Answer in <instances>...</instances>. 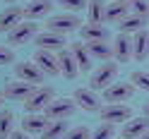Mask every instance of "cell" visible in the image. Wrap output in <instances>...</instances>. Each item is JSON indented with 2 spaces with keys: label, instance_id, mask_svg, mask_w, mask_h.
<instances>
[{
  "label": "cell",
  "instance_id": "6da1fadb",
  "mask_svg": "<svg viewBox=\"0 0 149 139\" xmlns=\"http://www.w3.org/2000/svg\"><path fill=\"white\" fill-rule=\"evenodd\" d=\"M118 72H120V65H118L116 60H108V62H104V65H99V67L91 72V77H89V86L94 89V91L108 89V86L116 82Z\"/></svg>",
  "mask_w": 149,
  "mask_h": 139
},
{
  "label": "cell",
  "instance_id": "7a4b0ae2",
  "mask_svg": "<svg viewBox=\"0 0 149 139\" xmlns=\"http://www.w3.org/2000/svg\"><path fill=\"white\" fill-rule=\"evenodd\" d=\"M82 29V19L74 12H63V15H53L48 19V31L60 34V36H70L74 31Z\"/></svg>",
  "mask_w": 149,
  "mask_h": 139
},
{
  "label": "cell",
  "instance_id": "3957f363",
  "mask_svg": "<svg viewBox=\"0 0 149 139\" xmlns=\"http://www.w3.org/2000/svg\"><path fill=\"white\" fill-rule=\"evenodd\" d=\"M53 98H55V91L51 86H43L41 84V86H36L31 91V96L24 101V110H26V113H43V110L53 103Z\"/></svg>",
  "mask_w": 149,
  "mask_h": 139
},
{
  "label": "cell",
  "instance_id": "277c9868",
  "mask_svg": "<svg viewBox=\"0 0 149 139\" xmlns=\"http://www.w3.org/2000/svg\"><path fill=\"white\" fill-rule=\"evenodd\" d=\"M39 34H41L39 31V24L31 22V19H24V22H19L10 34H7V46H12V48H15V46H24V43L34 41Z\"/></svg>",
  "mask_w": 149,
  "mask_h": 139
},
{
  "label": "cell",
  "instance_id": "5b68a950",
  "mask_svg": "<svg viewBox=\"0 0 149 139\" xmlns=\"http://www.w3.org/2000/svg\"><path fill=\"white\" fill-rule=\"evenodd\" d=\"M135 91H137V86L132 82H113L108 89H104L101 98L106 103H125V101H130L135 96Z\"/></svg>",
  "mask_w": 149,
  "mask_h": 139
},
{
  "label": "cell",
  "instance_id": "8992f818",
  "mask_svg": "<svg viewBox=\"0 0 149 139\" xmlns=\"http://www.w3.org/2000/svg\"><path fill=\"white\" fill-rule=\"evenodd\" d=\"M101 122H111V125H125L130 118H132V108L127 103H106L104 108L99 110Z\"/></svg>",
  "mask_w": 149,
  "mask_h": 139
},
{
  "label": "cell",
  "instance_id": "52a82bcc",
  "mask_svg": "<svg viewBox=\"0 0 149 139\" xmlns=\"http://www.w3.org/2000/svg\"><path fill=\"white\" fill-rule=\"evenodd\" d=\"M15 75H17V79L29 82V84H34V86H41V84H43V79H46V75L39 70V65H36L34 60L15 62Z\"/></svg>",
  "mask_w": 149,
  "mask_h": 139
},
{
  "label": "cell",
  "instance_id": "ba28073f",
  "mask_svg": "<svg viewBox=\"0 0 149 139\" xmlns=\"http://www.w3.org/2000/svg\"><path fill=\"white\" fill-rule=\"evenodd\" d=\"M74 110H77L74 98H53V103L43 110V115L48 120H68Z\"/></svg>",
  "mask_w": 149,
  "mask_h": 139
},
{
  "label": "cell",
  "instance_id": "9c48e42d",
  "mask_svg": "<svg viewBox=\"0 0 149 139\" xmlns=\"http://www.w3.org/2000/svg\"><path fill=\"white\" fill-rule=\"evenodd\" d=\"M72 98H74V103H77V108H82L84 113H99V110L104 108L101 106V98L96 96L94 89H74Z\"/></svg>",
  "mask_w": 149,
  "mask_h": 139
},
{
  "label": "cell",
  "instance_id": "30bf717a",
  "mask_svg": "<svg viewBox=\"0 0 149 139\" xmlns=\"http://www.w3.org/2000/svg\"><path fill=\"white\" fill-rule=\"evenodd\" d=\"M34 43H36L39 50L60 53V50H65V46H68V36H60V34H53V31H41L34 39Z\"/></svg>",
  "mask_w": 149,
  "mask_h": 139
},
{
  "label": "cell",
  "instance_id": "8fae6325",
  "mask_svg": "<svg viewBox=\"0 0 149 139\" xmlns=\"http://www.w3.org/2000/svg\"><path fill=\"white\" fill-rule=\"evenodd\" d=\"M36 86L29 84V82H22V79H10V82H5V86H3V94L7 101H26L31 96V91Z\"/></svg>",
  "mask_w": 149,
  "mask_h": 139
},
{
  "label": "cell",
  "instance_id": "7c38bea8",
  "mask_svg": "<svg viewBox=\"0 0 149 139\" xmlns=\"http://www.w3.org/2000/svg\"><path fill=\"white\" fill-rule=\"evenodd\" d=\"M34 62L39 65V70L43 72L46 77H55V75H60L58 53H51V50H39V48H36V53H34Z\"/></svg>",
  "mask_w": 149,
  "mask_h": 139
},
{
  "label": "cell",
  "instance_id": "4fadbf2b",
  "mask_svg": "<svg viewBox=\"0 0 149 139\" xmlns=\"http://www.w3.org/2000/svg\"><path fill=\"white\" fill-rule=\"evenodd\" d=\"M111 46H113V60H116L118 65H123V62H130V60H132V36H127V34H118Z\"/></svg>",
  "mask_w": 149,
  "mask_h": 139
},
{
  "label": "cell",
  "instance_id": "5bb4252c",
  "mask_svg": "<svg viewBox=\"0 0 149 139\" xmlns=\"http://www.w3.org/2000/svg\"><path fill=\"white\" fill-rule=\"evenodd\" d=\"M19 22H24V10H22V7L10 5V7H5V10L0 12V31L10 34Z\"/></svg>",
  "mask_w": 149,
  "mask_h": 139
},
{
  "label": "cell",
  "instance_id": "9a60e30c",
  "mask_svg": "<svg viewBox=\"0 0 149 139\" xmlns=\"http://www.w3.org/2000/svg\"><path fill=\"white\" fill-rule=\"evenodd\" d=\"M149 129V118L147 115H139V118H130L127 122L123 125V132H120V137H125V139H139L144 132Z\"/></svg>",
  "mask_w": 149,
  "mask_h": 139
},
{
  "label": "cell",
  "instance_id": "2e32d148",
  "mask_svg": "<svg viewBox=\"0 0 149 139\" xmlns=\"http://www.w3.org/2000/svg\"><path fill=\"white\" fill-rule=\"evenodd\" d=\"M48 122L51 120L46 118L43 113H26L19 125H22V129L26 134H43V129L48 127Z\"/></svg>",
  "mask_w": 149,
  "mask_h": 139
},
{
  "label": "cell",
  "instance_id": "e0dca14e",
  "mask_svg": "<svg viewBox=\"0 0 149 139\" xmlns=\"http://www.w3.org/2000/svg\"><path fill=\"white\" fill-rule=\"evenodd\" d=\"M70 53H72V58L74 62L79 65V72H87L89 75V70H91V55H89V48H87V43L84 41H72L70 43Z\"/></svg>",
  "mask_w": 149,
  "mask_h": 139
},
{
  "label": "cell",
  "instance_id": "ac0fdd59",
  "mask_svg": "<svg viewBox=\"0 0 149 139\" xmlns=\"http://www.w3.org/2000/svg\"><path fill=\"white\" fill-rule=\"evenodd\" d=\"M58 65H60V75H63L65 79H70V82H72V79H77V77H79V65L74 62L70 48H65V50L58 53Z\"/></svg>",
  "mask_w": 149,
  "mask_h": 139
},
{
  "label": "cell",
  "instance_id": "d6986e66",
  "mask_svg": "<svg viewBox=\"0 0 149 139\" xmlns=\"http://www.w3.org/2000/svg\"><path fill=\"white\" fill-rule=\"evenodd\" d=\"M51 7H53V0H31V3H26L22 10H24V19H41V17L51 15Z\"/></svg>",
  "mask_w": 149,
  "mask_h": 139
},
{
  "label": "cell",
  "instance_id": "ffe728a7",
  "mask_svg": "<svg viewBox=\"0 0 149 139\" xmlns=\"http://www.w3.org/2000/svg\"><path fill=\"white\" fill-rule=\"evenodd\" d=\"M149 58V31L142 29L132 36V60L144 62Z\"/></svg>",
  "mask_w": 149,
  "mask_h": 139
},
{
  "label": "cell",
  "instance_id": "44dd1931",
  "mask_svg": "<svg viewBox=\"0 0 149 139\" xmlns=\"http://www.w3.org/2000/svg\"><path fill=\"white\" fill-rule=\"evenodd\" d=\"M79 36L84 43H94V41H108V29L104 24H84L79 29Z\"/></svg>",
  "mask_w": 149,
  "mask_h": 139
},
{
  "label": "cell",
  "instance_id": "7402d4cb",
  "mask_svg": "<svg viewBox=\"0 0 149 139\" xmlns=\"http://www.w3.org/2000/svg\"><path fill=\"white\" fill-rule=\"evenodd\" d=\"M127 15H130V5H125V3H116V0L106 3V22L120 24Z\"/></svg>",
  "mask_w": 149,
  "mask_h": 139
},
{
  "label": "cell",
  "instance_id": "603a6c76",
  "mask_svg": "<svg viewBox=\"0 0 149 139\" xmlns=\"http://www.w3.org/2000/svg\"><path fill=\"white\" fill-rule=\"evenodd\" d=\"M147 22H149V19H144V17H137V15H132V12H130V15H127V17H125V19L120 22L118 26H120V34L135 36L137 31H142L144 26H147Z\"/></svg>",
  "mask_w": 149,
  "mask_h": 139
},
{
  "label": "cell",
  "instance_id": "cb8c5ba5",
  "mask_svg": "<svg viewBox=\"0 0 149 139\" xmlns=\"http://www.w3.org/2000/svg\"><path fill=\"white\" fill-rule=\"evenodd\" d=\"M87 22L89 24H104L106 22V3L104 0H89V5H87Z\"/></svg>",
  "mask_w": 149,
  "mask_h": 139
},
{
  "label": "cell",
  "instance_id": "d4e9b609",
  "mask_svg": "<svg viewBox=\"0 0 149 139\" xmlns=\"http://www.w3.org/2000/svg\"><path fill=\"white\" fill-rule=\"evenodd\" d=\"M87 48H89V55L94 60H113V46H108V41H94V43H87Z\"/></svg>",
  "mask_w": 149,
  "mask_h": 139
},
{
  "label": "cell",
  "instance_id": "484cf974",
  "mask_svg": "<svg viewBox=\"0 0 149 139\" xmlns=\"http://www.w3.org/2000/svg\"><path fill=\"white\" fill-rule=\"evenodd\" d=\"M65 134H68V122L65 120H51L48 127L43 129L41 139H65Z\"/></svg>",
  "mask_w": 149,
  "mask_h": 139
},
{
  "label": "cell",
  "instance_id": "4316f807",
  "mask_svg": "<svg viewBox=\"0 0 149 139\" xmlns=\"http://www.w3.org/2000/svg\"><path fill=\"white\" fill-rule=\"evenodd\" d=\"M12 132H15V113L0 110V139H10Z\"/></svg>",
  "mask_w": 149,
  "mask_h": 139
},
{
  "label": "cell",
  "instance_id": "83f0119b",
  "mask_svg": "<svg viewBox=\"0 0 149 139\" xmlns=\"http://www.w3.org/2000/svg\"><path fill=\"white\" fill-rule=\"evenodd\" d=\"M116 137V125H111V122H101L94 132H91L89 139H113Z\"/></svg>",
  "mask_w": 149,
  "mask_h": 139
},
{
  "label": "cell",
  "instance_id": "f1b7e54d",
  "mask_svg": "<svg viewBox=\"0 0 149 139\" xmlns=\"http://www.w3.org/2000/svg\"><path fill=\"white\" fill-rule=\"evenodd\" d=\"M60 7H65L68 12H74L77 15L79 10H87V5H89V0H55Z\"/></svg>",
  "mask_w": 149,
  "mask_h": 139
},
{
  "label": "cell",
  "instance_id": "f546056e",
  "mask_svg": "<svg viewBox=\"0 0 149 139\" xmlns=\"http://www.w3.org/2000/svg\"><path fill=\"white\" fill-rule=\"evenodd\" d=\"M130 82H132V84H135L137 89H142V91H147V94H149V72L137 70V72H132Z\"/></svg>",
  "mask_w": 149,
  "mask_h": 139
},
{
  "label": "cell",
  "instance_id": "4dcf8cb0",
  "mask_svg": "<svg viewBox=\"0 0 149 139\" xmlns=\"http://www.w3.org/2000/svg\"><path fill=\"white\" fill-rule=\"evenodd\" d=\"M130 12L149 19V0H135V3H130Z\"/></svg>",
  "mask_w": 149,
  "mask_h": 139
},
{
  "label": "cell",
  "instance_id": "1f68e13d",
  "mask_svg": "<svg viewBox=\"0 0 149 139\" xmlns=\"http://www.w3.org/2000/svg\"><path fill=\"white\" fill-rule=\"evenodd\" d=\"M89 137H91V132H89V127H84V125L72 127V129H68V134H65V139H89Z\"/></svg>",
  "mask_w": 149,
  "mask_h": 139
},
{
  "label": "cell",
  "instance_id": "d6a6232c",
  "mask_svg": "<svg viewBox=\"0 0 149 139\" xmlns=\"http://www.w3.org/2000/svg\"><path fill=\"white\" fill-rule=\"evenodd\" d=\"M12 62H15V50L7 48V46H0V67L12 65Z\"/></svg>",
  "mask_w": 149,
  "mask_h": 139
},
{
  "label": "cell",
  "instance_id": "836d02e7",
  "mask_svg": "<svg viewBox=\"0 0 149 139\" xmlns=\"http://www.w3.org/2000/svg\"><path fill=\"white\" fill-rule=\"evenodd\" d=\"M10 139H31V134H26L24 129H15V132H12V137H10Z\"/></svg>",
  "mask_w": 149,
  "mask_h": 139
},
{
  "label": "cell",
  "instance_id": "e575fe53",
  "mask_svg": "<svg viewBox=\"0 0 149 139\" xmlns=\"http://www.w3.org/2000/svg\"><path fill=\"white\" fill-rule=\"evenodd\" d=\"M116 3H125V5H130V3H135V0H116Z\"/></svg>",
  "mask_w": 149,
  "mask_h": 139
},
{
  "label": "cell",
  "instance_id": "d590c367",
  "mask_svg": "<svg viewBox=\"0 0 149 139\" xmlns=\"http://www.w3.org/2000/svg\"><path fill=\"white\" fill-rule=\"evenodd\" d=\"M144 115L149 118V103H144Z\"/></svg>",
  "mask_w": 149,
  "mask_h": 139
},
{
  "label": "cell",
  "instance_id": "8d00e7d4",
  "mask_svg": "<svg viewBox=\"0 0 149 139\" xmlns=\"http://www.w3.org/2000/svg\"><path fill=\"white\" fill-rule=\"evenodd\" d=\"M5 103V94H3V91H0V106H3Z\"/></svg>",
  "mask_w": 149,
  "mask_h": 139
},
{
  "label": "cell",
  "instance_id": "74e56055",
  "mask_svg": "<svg viewBox=\"0 0 149 139\" xmlns=\"http://www.w3.org/2000/svg\"><path fill=\"white\" fill-rule=\"evenodd\" d=\"M139 139H149V129H147V132H144L142 137H139Z\"/></svg>",
  "mask_w": 149,
  "mask_h": 139
},
{
  "label": "cell",
  "instance_id": "f35d334b",
  "mask_svg": "<svg viewBox=\"0 0 149 139\" xmlns=\"http://www.w3.org/2000/svg\"><path fill=\"white\" fill-rule=\"evenodd\" d=\"M5 3H10V5H15V0H5Z\"/></svg>",
  "mask_w": 149,
  "mask_h": 139
},
{
  "label": "cell",
  "instance_id": "ab89813d",
  "mask_svg": "<svg viewBox=\"0 0 149 139\" xmlns=\"http://www.w3.org/2000/svg\"><path fill=\"white\" fill-rule=\"evenodd\" d=\"M113 139H125V137H113Z\"/></svg>",
  "mask_w": 149,
  "mask_h": 139
},
{
  "label": "cell",
  "instance_id": "60d3db41",
  "mask_svg": "<svg viewBox=\"0 0 149 139\" xmlns=\"http://www.w3.org/2000/svg\"><path fill=\"white\" fill-rule=\"evenodd\" d=\"M29 3H31V0H29Z\"/></svg>",
  "mask_w": 149,
  "mask_h": 139
}]
</instances>
